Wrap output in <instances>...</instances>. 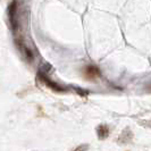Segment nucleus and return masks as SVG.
<instances>
[{
	"label": "nucleus",
	"mask_w": 151,
	"mask_h": 151,
	"mask_svg": "<svg viewBox=\"0 0 151 151\" xmlns=\"http://www.w3.org/2000/svg\"><path fill=\"white\" fill-rule=\"evenodd\" d=\"M16 1H13V4L9 6V18H10V22L13 24V26H14V29H16V26H17V23H16Z\"/></svg>",
	"instance_id": "f257e3e1"
},
{
	"label": "nucleus",
	"mask_w": 151,
	"mask_h": 151,
	"mask_svg": "<svg viewBox=\"0 0 151 151\" xmlns=\"http://www.w3.org/2000/svg\"><path fill=\"white\" fill-rule=\"evenodd\" d=\"M99 75V70L98 68L93 67V66H90V67L86 68V77L88 78H96L97 76Z\"/></svg>",
	"instance_id": "f03ea898"
}]
</instances>
